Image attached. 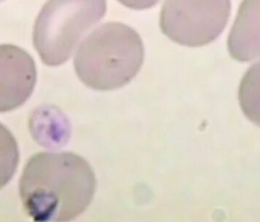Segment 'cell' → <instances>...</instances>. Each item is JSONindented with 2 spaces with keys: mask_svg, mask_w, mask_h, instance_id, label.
<instances>
[{
  "mask_svg": "<svg viewBox=\"0 0 260 222\" xmlns=\"http://www.w3.org/2000/svg\"><path fill=\"white\" fill-rule=\"evenodd\" d=\"M233 59L248 62L260 57V0H244L228 38Z\"/></svg>",
  "mask_w": 260,
  "mask_h": 222,
  "instance_id": "obj_6",
  "label": "cell"
},
{
  "mask_svg": "<svg viewBox=\"0 0 260 222\" xmlns=\"http://www.w3.org/2000/svg\"><path fill=\"white\" fill-rule=\"evenodd\" d=\"M145 57L139 34L120 22L105 23L79 46L74 68L81 82L95 91H114L129 83Z\"/></svg>",
  "mask_w": 260,
  "mask_h": 222,
  "instance_id": "obj_2",
  "label": "cell"
},
{
  "mask_svg": "<svg viewBox=\"0 0 260 222\" xmlns=\"http://www.w3.org/2000/svg\"><path fill=\"white\" fill-rule=\"evenodd\" d=\"M37 81L35 60L12 44L0 45V113L22 106L31 96Z\"/></svg>",
  "mask_w": 260,
  "mask_h": 222,
  "instance_id": "obj_5",
  "label": "cell"
},
{
  "mask_svg": "<svg viewBox=\"0 0 260 222\" xmlns=\"http://www.w3.org/2000/svg\"><path fill=\"white\" fill-rule=\"evenodd\" d=\"M106 11V0H48L34 26V46L41 61L49 67L65 64Z\"/></svg>",
  "mask_w": 260,
  "mask_h": 222,
  "instance_id": "obj_3",
  "label": "cell"
},
{
  "mask_svg": "<svg viewBox=\"0 0 260 222\" xmlns=\"http://www.w3.org/2000/svg\"><path fill=\"white\" fill-rule=\"evenodd\" d=\"M19 161L18 144L13 135L0 123V189L13 177Z\"/></svg>",
  "mask_w": 260,
  "mask_h": 222,
  "instance_id": "obj_8",
  "label": "cell"
},
{
  "mask_svg": "<svg viewBox=\"0 0 260 222\" xmlns=\"http://www.w3.org/2000/svg\"><path fill=\"white\" fill-rule=\"evenodd\" d=\"M95 175L86 160L72 152H41L26 164L19 181L24 212L35 221H69L92 201Z\"/></svg>",
  "mask_w": 260,
  "mask_h": 222,
  "instance_id": "obj_1",
  "label": "cell"
},
{
  "mask_svg": "<svg viewBox=\"0 0 260 222\" xmlns=\"http://www.w3.org/2000/svg\"><path fill=\"white\" fill-rule=\"evenodd\" d=\"M3 1V0H0V2Z\"/></svg>",
  "mask_w": 260,
  "mask_h": 222,
  "instance_id": "obj_9",
  "label": "cell"
},
{
  "mask_svg": "<svg viewBox=\"0 0 260 222\" xmlns=\"http://www.w3.org/2000/svg\"><path fill=\"white\" fill-rule=\"evenodd\" d=\"M231 9V0H166L160 13V30L180 45L203 47L222 33Z\"/></svg>",
  "mask_w": 260,
  "mask_h": 222,
  "instance_id": "obj_4",
  "label": "cell"
},
{
  "mask_svg": "<svg viewBox=\"0 0 260 222\" xmlns=\"http://www.w3.org/2000/svg\"><path fill=\"white\" fill-rule=\"evenodd\" d=\"M238 99L245 116L260 126V61L244 74L240 84Z\"/></svg>",
  "mask_w": 260,
  "mask_h": 222,
  "instance_id": "obj_7",
  "label": "cell"
}]
</instances>
